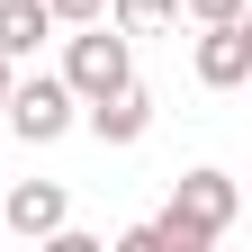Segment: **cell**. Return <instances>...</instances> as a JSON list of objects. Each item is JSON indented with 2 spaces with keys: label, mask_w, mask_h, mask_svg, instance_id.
I'll use <instances>...</instances> for the list:
<instances>
[{
  "label": "cell",
  "mask_w": 252,
  "mask_h": 252,
  "mask_svg": "<svg viewBox=\"0 0 252 252\" xmlns=\"http://www.w3.org/2000/svg\"><path fill=\"white\" fill-rule=\"evenodd\" d=\"M234 207H243L234 171H180L171 207L153 216V234H162V252H207V243L234 234Z\"/></svg>",
  "instance_id": "obj_1"
},
{
  "label": "cell",
  "mask_w": 252,
  "mask_h": 252,
  "mask_svg": "<svg viewBox=\"0 0 252 252\" xmlns=\"http://www.w3.org/2000/svg\"><path fill=\"white\" fill-rule=\"evenodd\" d=\"M135 81V54H126V36L108 18H81V36H63V90L90 108V99H108V90Z\"/></svg>",
  "instance_id": "obj_2"
},
{
  "label": "cell",
  "mask_w": 252,
  "mask_h": 252,
  "mask_svg": "<svg viewBox=\"0 0 252 252\" xmlns=\"http://www.w3.org/2000/svg\"><path fill=\"white\" fill-rule=\"evenodd\" d=\"M0 117H9V126H18L27 144H63V135L81 126V99L63 90V72H27V81H9Z\"/></svg>",
  "instance_id": "obj_3"
},
{
  "label": "cell",
  "mask_w": 252,
  "mask_h": 252,
  "mask_svg": "<svg viewBox=\"0 0 252 252\" xmlns=\"http://www.w3.org/2000/svg\"><path fill=\"white\" fill-rule=\"evenodd\" d=\"M207 90H243L252 81V18H198V45H189Z\"/></svg>",
  "instance_id": "obj_4"
},
{
  "label": "cell",
  "mask_w": 252,
  "mask_h": 252,
  "mask_svg": "<svg viewBox=\"0 0 252 252\" xmlns=\"http://www.w3.org/2000/svg\"><path fill=\"white\" fill-rule=\"evenodd\" d=\"M54 225H72V198H63V180H18L9 198H0V234H27V243H45Z\"/></svg>",
  "instance_id": "obj_5"
},
{
  "label": "cell",
  "mask_w": 252,
  "mask_h": 252,
  "mask_svg": "<svg viewBox=\"0 0 252 252\" xmlns=\"http://www.w3.org/2000/svg\"><path fill=\"white\" fill-rule=\"evenodd\" d=\"M81 126H90L99 144H144V126H153V99H144L135 81H126V90H108V99H90V108H81Z\"/></svg>",
  "instance_id": "obj_6"
},
{
  "label": "cell",
  "mask_w": 252,
  "mask_h": 252,
  "mask_svg": "<svg viewBox=\"0 0 252 252\" xmlns=\"http://www.w3.org/2000/svg\"><path fill=\"white\" fill-rule=\"evenodd\" d=\"M45 36H54V9H45V0H0V54H9V63H27Z\"/></svg>",
  "instance_id": "obj_7"
},
{
  "label": "cell",
  "mask_w": 252,
  "mask_h": 252,
  "mask_svg": "<svg viewBox=\"0 0 252 252\" xmlns=\"http://www.w3.org/2000/svg\"><path fill=\"white\" fill-rule=\"evenodd\" d=\"M99 18L117 27V36H153V27H171V18H180V0H108Z\"/></svg>",
  "instance_id": "obj_8"
},
{
  "label": "cell",
  "mask_w": 252,
  "mask_h": 252,
  "mask_svg": "<svg viewBox=\"0 0 252 252\" xmlns=\"http://www.w3.org/2000/svg\"><path fill=\"white\" fill-rule=\"evenodd\" d=\"M45 9H54V27H81V18H99L108 0H45Z\"/></svg>",
  "instance_id": "obj_9"
},
{
  "label": "cell",
  "mask_w": 252,
  "mask_h": 252,
  "mask_svg": "<svg viewBox=\"0 0 252 252\" xmlns=\"http://www.w3.org/2000/svg\"><path fill=\"white\" fill-rule=\"evenodd\" d=\"M189 18H243V0H180Z\"/></svg>",
  "instance_id": "obj_10"
},
{
  "label": "cell",
  "mask_w": 252,
  "mask_h": 252,
  "mask_svg": "<svg viewBox=\"0 0 252 252\" xmlns=\"http://www.w3.org/2000/svg\"><path fill=\"white\" fill-rule=\"evenodd\" d=\"M9 81H18V72H9V54H0V99H9Z\"/></svg>",
  "instance_id": "obj_11"
}]
</instances>
